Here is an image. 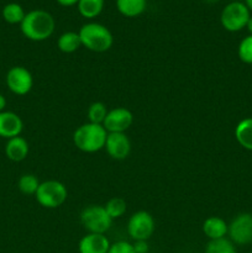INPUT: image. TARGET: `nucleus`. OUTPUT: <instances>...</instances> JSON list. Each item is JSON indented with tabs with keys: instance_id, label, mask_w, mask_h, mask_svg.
<instances>
[{
	"instance_id": "f257e3e1",
	"label": "nucleus",
	"mask_w": 252,
	"mask_h": 253,
	"mask_svg": "<svg viewBox=\"0 0 252 253\" xmlns=\"http://www.w3.org/2000/svg\"><path fill=\"white\" fill-rule=\"evenodd\" d=\"M20 27L26 39L40 42L52 36L56 22L53 16L46 10H32L25 15Z\"/></svg>"
},
{
	"instance_id": "f03ea898",
	"label": "nucleus",
	"mask_w": 252,
	"mask_h": 253,
	"mask_svg": "<svg viewBox=\"0 0 252 253\" xmlns=\"http://www.w3.org/2000/svg\"><path fill=\"white\" fill-rule=\"evenodd\" d=\"M108 132L103 125L86 123L79 126L73 133V142L78 150L86 153H94L103 150Z\"/></svg>"
},
{
	"instance_id": "7ed1b4c3",
	"label": "nucleus",
	"mask_w": 252,
	"mask_h": 253,
	"mask_svg": "<svg viewBox=\"0 0 252 253\" xmlns=\"http://www.w3.org/2000/svg\"><path fill=\"white\" fill-rule=\"evenodd\" d=\"M78 34L81 37L82 46L91 52L103 53L113 46V34L108 27L101 24L89 22V24L83 25Z\"/></svg>"
},
{
	"instance_id": "20e7f679",
	"label": "nucleus",
	"mask_w": 252,
	"mask_h": 253,
	"mask_svg": "<svg viewBox=\"0 0 252 253\" xmlns=\"http://www.w3.org/2000/svg\"><path fill=\"white\" fill-rule=\"evenodd\" d=\"M35 197L41 207L47 209H56L64 204L68 197V192L63 183L58 180H46L40 183Z\"/></svg>"
},
{
	"instance_id": "39448f33",
	"label": "nucleus",
	"mask_w": 252,
	"mask_h": 253,
	"mask_svg": "<svg viewBox=\"0 0 252 253\" xmlns=\"http://www.w3.org/2000/svg\"><path fill=\"white\" fill-rule=\"evenodd\" d=\"M81 222L89 234H105L113 224L105 208L101 205H89L81 212Z\"/></svg>"
},
{
	"instance_id": "423d86ee",
	"label": "nucleus",
	"mask_w": 252,
	"mask_h": 253,
	"mask_svg": "<svg viewBox=\"0 0 252 253\" xmlns=\"http://www.w3.org/2000/svg\"><path fill=\"white\" fill-rule=\"evenodd\" d=\"M250 17V10L244 2L234 1L227 4L220 15V22L226 31L237 32L247 26Z\"/></svg>"
},
{
	"instance_id": "0eeeda50",
	"label": "nucleus",
	"mask_w": 252,
	"mask_h": 253,
	"mask_svg": "<svg viewBox=\"0 0 252 253\" xmlns=\"http://www.w3.org/2000/svg\"><path fill=\"white\" fill-rule=\"evenodd\" d=\"M155 232V220L147 211L131 215L127 222V234L133 241H147Z\"/></svg>"
},
{
	"instance_id": "6e6552de",
	"label": "nucleus",
	"mask_w": 252,
	"mask_h": 253,
	"mask_svg": "<svg viewBox=\"0 0 252 253\" xmlns=\"http://www.w3.org/2000/svg\"><path fill=\"white\" fill-rule=\"evenodd\" d=\"M229 240L234 245H249L252 242V214H239L227 227Z\"/></svg>"
},
{
	"instance_id": "1a4fd4ad",
	"label": "nucleus",
	"mask_w": 252,
	"mask_h": 253,
	"mask_svg": "<svg viewBox=\"0 0 252 253\" xmlns=\"http://www.w3.org/2000/svg\"><path fill=\"white\" fill-rule=\"evenodd\" d=\"M6 85L16 95H26L34 85V78L25 67H12L6 74Z\"/></svg>"
},
{
	"instance_id": "9d476101",
	"label": "nucleus",
	"mask_w": 252,
	"mask_h": 253,
	"mask_svg": "<svg viewBox=\"0 0 252 253\" xmlns=\"http://www.w3.org/2000/svg\"><path fill=\"white\" fill-rule=\"evenodd\" d=\"M133 123V115L128 109L115 108L108 111L103 126L108 133L125 132Z\"/></svg>"
},
{
	"instance_id": "9b49d317",
	"label": "nucleus",
	"mask_w": 252,
	"mask_h": 253,
	"mask_svg": "<svg viewBox=\"0 0 252 253\" xmlns=\"http://www.w3.org/2000/svg\"><path fill=\"white\" fill-rule=\"evenodd\" d=\"M108 155L114 160H125L131 152V142L125 132H113L108 133L105 146Z\"/></svg>"
},
{
	"instance_id": "f8f14e48",
	"label": "nucleus",
	"mask_w": 252,
	"mask_h": 253,
	"mask_svg": "<svg viewBox=\"0 0 252 253\" xmlns=\"http://www.w3.org/2000/svg\"><path fill=\"white\" fill-rule=\"evenodd\" d=\"M24 124L21 118L12 111H2L0 113V137L10 140L17 137L21 133Z\"/></svg>"
},
{
	"instance_id": "ddd939ff",
	"label": "nucleus",
	"mask_w": 252,
	"mask_h": 253,
	"mask_svg": "<svg viewBox=\"0 0 252 253\" xmlns=\"http://www.w3.org/2000/svg\"><path fill=\"white\" fill-rule=\"evenodd\" d=\"M110 242L103 234H86L78 244L79 253H108Z\"/></svg>"
},
{
	"instance_id": "4468645a",
	"label": "nucleus",
	"mask_w": 252,
	"mask_h": 253,
	"mask_svg": "<svg viewBox=\"0 0 252 253\" xmlns=\"http://www.w3.org/2000/svg\"><path fill=\"white\" fill-rule=\"evenodd\" d=\"M5 155L12 162H21L29 155V143L20 136L10 138L5 146Z\"/></svg>"
},
{
	"instance_id": "2eb2a0df",
	"label": "nucleus",
	"mask_w": 252,
	"mask_h": 253,
	"mask_svg": "<svg viewBox=\"0 0 252 253\" xmlns=\"http://www.w3.org/2000/svg\"><path fill=\"white\" fill-rule=\"evenodd\" d=\"M227 227L229 225L225 222L224 219L219 216H210L203 224V232L211 241V240L224 239L227 235Z\"/></svg>"
},
{
	"instance_id": "dca6fc26",
	"label": "nucleus",
	"mask_w": 252,
	"mask_h": 253,
	"mask_svg": "<svg viewBox=\"0 0 252 253\" xmlns=\"http://www.w3.org/2000/svg\"><path fill=\"white\" fill-rule=\"evenodd\" d=\"M235 138L245 150L252 151V118L244 119L235 128Z\"/></svg>"
},
{
	"instance_id": "f3484780",
	"label": "nucleus",
	"mask_w": 252,
	"mask_h": 253,
	"mask_svg": "<svg viewBox=\"0 0 252 253\" xmlns=\"http://www.w3.org/2000/svg\"><path fill=\"white\" fill-rule=\"evenodd\" d=\"M146 0H116L119 12L126 17L140 16L146 9Z\"/></svg>"
},
{
	"instance_id": "a211bd4d",
	"label": "nucleus",
	"mask_w": 252,
	"mask_h": 253,
	"mask_svg": "<svg viewBox=\"0 0 252 253\" xmlns=\"http://www.w3.org/2000/svg\"><path fill=\"white\" fill-rule=\"evenodd\" d=\"M57 46H58L59 51L63 52V53H73L82 46L79 34L74 31L64 32L58 37Z\"/></svg>"
},
{
	"instance_id": "6ab92c4d",
	"label": "nucleus",
	"mask_w": 252,
	"mask_h": 253,
	"mask_svg": "<svg viewBox=\"0 0 252 253\" xmlns=\"http://www.w3.org/2000/svg\"><path fill=\"white\" fill-rule=\"evenodd\" d=\"M78 11L85 19H94L104 9V0H79Z\"/></svg>"
},
{
	"instance_id": "aec40b11",
	"label": "nucleus",
	"mask_w": 252,
	"mask_h": 253,
	"mask_svg": "<svg viewBox=\"0 0 252 253\" xmlns=\"http://www.w3.org/2000/svg\"><path fill=\"white\" fill-rule=\"evenodd\" d=\"M25 15L26 14H25L21 5L16 4V2L5 5L4 9H2V17L9 24H21Z\"/></svg>"
},
{
	"instance_id": "412c9836",
	"label": "nucleus",
	"mask_w": 252,
	"mask_h": 253,
	"mask_svg": "<svg viewBox=\"0 0 252 253\" xmlns=\"http://www.w3.org/2000/svg\"><path fill=\"white\" fill-rule=\"evenodd\" d=\"M205 253H237L235 245L229 239L211 240L205 247Z\"/></svg>"
},
{
	"instance_id": "4be33fe9",
	"label": "nucleus",
	"mask_w": 252,
	"mask_h": 253,
	"mask_svg": "<svg viewBox=\"0 0 252 253\" xmlns=\"http://www.w3.org/2000/svg\"><path fill=\"white\" fill-rule=\"evenodd\" d=\"M108 109H106L105 104L100 103V101H95L91 104L88 109V119L89 123L96 124V125H103L104 120H105L106 115H108Z\"/></svg>"
},
{
	"instance_id": "5701e85b",
	"label": "nucleus",
	"mask_w": 252,
	"mask_h": 253,
	"mask_svg": "<svg viewBox=\"0 0 252 253\" xmlns=\"http://www.w3.org/2000/svg\"><path fill=\"white\" fill-rule=\"evenodd\" d=\"M19 190L22 194L32 195L36 194L37 189L40 187V182L36 175L34 174H24L20 177L19 183H17Z\"/></svg>"
},
{
	"instance_id": "b1692460",
	"label": "nucleus",
	"mask_w": 252,
	"mask_h": 253,
	"mask_svg": "<svg viewBox=\"0 0 252 253\" xmlns=\"http://www.w3.org/2000/svg\"><path fill=\"white\" fill-rule=\"evenodd\" d=\"M126 202L123 198H111L105 204V210L111 219H119L126 212Z\"/></svg>"
},
{
	"instance_id": "393cba45",
	"label": "nucleus",
	"mask_w": 252,
	"mask_h": 253,
	"mask_svg": "<svg viewBox=\"0 0 252 253\" xmlns=\"http://www.w3.org/2000/svg\"><path fill=\"white\" fill-rule=\"evenodd\" d=\"M237 54L244 63L252 64V35H249L240 42Z\"/></svg>"
},
{
	"instance_id": "a878e982",
	"label": "nucleus",
	"mask_w": 252,
	"mask_h": 253,
	"mask_svg": "<svg viewBox=\"0 0 252 253\" xmlns=\"http://www.w3.org/2000/svg\"><path fill=\"white\" fill-rule=\"evenodd\" d=\"M108 253H136L133 250L132 244L126 241H118L114 242L109 247Z\"/></svg>"
},
{
	"instance_id": "bb28decb",
	"label": "nucleus",
	"mask_w": 252,
	"mask_h": 253,
	"mask_svg": "<svg viewBox=\"0 0 252 253\" xmlns=\"http://www.w3.org/2000/svg\"><path fill=\"white\" fill-rule=\"evenodd\" d=\"M133 250L136 253H147L148 252V245L147 241H135V244H132Z\"/></svg>"
},
{
	"instance_id": "cd10ccee",
	"label": "nucleus",
	"mask_w": 252,
	"mask_h": 253,
	"mask_svg": "<svg viewBox=\"0 0 252 253\" xmlns=\"http://www.w3.org/2000/svg\"><path fill=\"white\" fill-rule=\"evenodd\" d=\"M78 1L79 0H57V2L62 6H73L78 4Z\"/></svg>"
},
{
	"instance_id": "c85d7f7f",
	"label": "nucleus",
	"mask_w": 252,
	"mask_h": 253,
	"mask_svg": "<svg viewBox=\"0 0 252 253\" xmlns=\"http://www.w3.org/2000/svg\"><path fill=\"white\" fill-rule=\"evenodd\" d=\"M5 106H6V99H5L4 95H1V94H0V113H2V111H4Z\"/></svg>"
},
{
	"instance_id": "c756f323",
	"label": "nucleus",
	"mask_w": 252,
	"mask_h": 253,
	"mask_svg": "<svg viewBox=\"0 0 252 253\" xmlns=\"http://www.w3.org/2000/svg\"><path fill=\"white\" fill-rule=\"evenodd\" d=\"M247 30H249V32H250V35H252V16L250 17V20H249V22H247Z\"/></svg>"
},
{
	"instance_id": "7c9ffc66",
	"label": "nucleus",
	"mask_w": 252,
	"mask_h": 253,
	"mask_svg": "<svg viewBox=\"0 0 252 253\" xmlns=\"http://www.w3.org/2000/svg\"><path fill=\"white\" fill-rule=\"evenodd\" d=\"M245 5L249 7V10H252V0H245Z\"/></svg>"
},
{
	"instance_id": "2f4dec72",
	"label": "nucleus",
	"mask_w": 252,
	"mask_h": 253,
	"mask_svg": "<svg viewBox=\"0 0 252 253\" xmlns=\"http://www.w3.org/2000/svg\"><path fill=\"white\" fill-rule=\"evenodd\" d=\"M203 1H207V2H216L219 0H203Z\"/></svg>"
},
{
	"instance_id": "473e14b6",
	"label": "nucleus",
	"mask_w": 252,
	"mask_h": 253,
	"mask_svg": "<svg viewBox=\"0 0 252 253\" xmlns=\"http://www.w3.org/2000/svg\"><path fill=\"white\" fill-rule=\"evenodd\" d=\"M247 253H252V252H247Z\"/></svg>"
},
{
	"instance_id": "72a5a7b5",
	"label": "nucleus",
	"mask_w": 252,
	"mask_h": 253,
	"mask_svg": "<svg viewBox=\"0 0 252 253\" xmlns=\"http://www.w3.org/2000/svg\"><path fill=\"white\" fill-rule=\"evenodd\" d=\"M251 244H252V242H251Z\"/></svg>"
}]
</instances>
